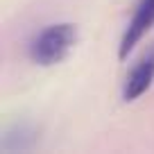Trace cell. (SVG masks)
Instances as JSON below:
<instances>
[{"label": "cell", "instance_id": "obj_1", "mask_svg": "<svg viewBox=\"0 0 154 154\" xmlns=\"http://www.w3.org/2000/svg\"><path fill=\"white\" fill-rule=\"evenodd\" d=\"M77 41H79V29L75 23H68V20L52 23L32 36L27 45V54L36 66H57L72 52Z\"/></svg>", "mask_w": 154, "mask_h": 154}, {"label": "cell", "instance_id": "obj_2", "mask_svg": "<svg viewBox=\"0 0 154 154\" xmlns=\"http://www.w3.org/2000/svg\"><path fill=\"white\" fill-rule=\"evenodd\" d=\"M154 27V0H136L131 18L127 23L125 32H122L120 45H118V59L125 61L127 54L145 38V34Z\"/></svg>", "mask_w": 154, "mask_h": 154}, {"label": "cell", "instance_id": "obj_3", "mask_svg": "<svg viewBox=\"0 0 154 154\" xmlns=\"http://www.w3.org/2000/svg\"><path fill=\"white\" fill-rule=\"evenodd\" d=\"M41 140V131L29 120H14L0 134V152L2 154H25L32 152Z\"/></svg>", "mask_w": 154, "mask_h": 154}, {"label": "cell", "instance_id": "obj_4", "mask_svg": "<svg viewBox=\"0 0 154 154\" xmlns=\"http://www.w3.org/2000/svg\"><path fill=\"white\" fill-rule=\"evenodd\" d=\"M154 84V43L147 48V52L131 66L129 75L125 77L122 84V100L125 102H136L152 88Z\"/></svg>", "mask_w": 154, "mask_h": 154}]
</instances>
